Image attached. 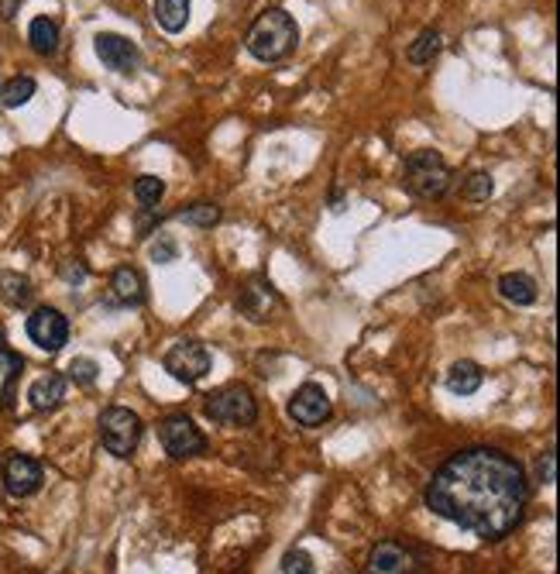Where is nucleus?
Segmentation results:
<instances>
[{
	"mask_svg": "<svg viewBox=\"0 0 560 574\" xmlns=\"http://www.w3.org/2000/svg\"><path fill=\"white\" fill-rule=\"evenodd\" d=\"M35 289L21 272H0V300L7 306H28Z\"/></svg>",
	"mask_w": 560,
	"mask_h": 574,
	"instance_id": "nucleus-20",
	"label": "nucleus"
},
{
	"mask_svg": "<svg viewBox=\"0 0 560 574\" xmlns=\"http://www.w3.org/2000/svg\"><path fill=\"white\" fill-rule=\"evenodd\" d=\"M540 478H543L547 485H554V454H547V461L540 465Z\"/></svg>",
	"mask_w": 560,
	"mask_h": 574,
	"instance_id": "nucleus-30",
	"label": "nucleus"
},
{
	"mask_svg": "<svg viewBox=\"0 0 560 574\" xmlns=\"http://www.w3.org/2000/svg\"><path fill=\"white\" fill-rule=\"evenodd\" d=\"M165 372L172 375V379L193 385L200 382L203 375L210 372V351L203 348L200 341H179L169 348V355H165Z\"/></svg>",
	"mask_w": 560,
	"mask_h": 574,
	"instance_id": "nucleus-7",
	"label": "nucleus"
},
{
	"mask_svg": "<svg viewBox=\"0 0 560 574\" xmlns=\"http://www.w3.org/2000/svg\"><path fill=\"white\" fill-rule=\"evenodd\" d=\"M499 293H502V300H509L516 306H533L536 296H540V289H536V282L526 272H506L499 279Z\"/></svg>",
	"mask_w": 560,
	"mask_h": 574,
	"instance_id": "nucleus-16",
	"label": "nucleus"
},
{
	"mask_svg": "<svg viewBox=\"0 0 560 574\" xmlns=\"http://www.w3.org/2000/svg\"><path fill=\"white\" fill-rule=\"evenodd\" d=\"M110 289H114V300L124 303V306L145 303V279H141V272L131 269V265H121V269L114 272V279H110Z\"/></svg>",
	"mask_w": 560,
	"mask_h": 574,
	"instance_id": "nucleus-14",
	"label": "nucleus"
},
{
	"mask_svg": "<svg viewBox=\"0 0 560 574\" xmlns=\"http://www.w3.org/2000/svg\"><path fill=\"white\" fill-rule=\"evenodd\" d=\"M141 416L128 410V406H110L100 413V444L107 447V454L128 461L141 444Z\"/></svg>",
	"mask_w": 560,
	"mask_h": 574,
	"instance_id": "nucleus-4",
	"label": "nucleus"
},
{
	"mask_svg": "<svg viewBox=\"0 0 560 574\" xmlns=\"http://www.w3.org/2000/svg\"><path fill=\"white\" fill-rule=\"evenodd\" d=\"M289 416H293L299 427H320L330 416V396L313 382L299 385L293 399H289Z\"/></svg>",
	"mask_w": 560,
	"mask_h": 574,
	"instance_id": "nucleus-12",
	"label": "nucleus"
},
{
	"mask_svg": "<svg viewBox=\"0 0 560 574\" xmlns=\"http://www.w3.org/2000/svg\"><path fill=\"white\" fill-rule=\"evenodd\" d=\"M42 482H45V471L35 458H28V454H11V458L4 461V489L7 495H14V499L35 495L42 489Z\"/></svg>",
	"mask_w": 560,
	"mask_h": 574,
	"instance_id": "nucleus-9",
	"label": "nucleus"
},
{
	"mask_svg": "<svg viewBox=\"0 0 560 574\" xmlns=\"http://www.w3.org/2000/svg\"><path fill=\"white\" fill-rule=\"evenodd\" d=\"M28 42L38 55H52L59 49V25L52 18H35L28 28Z\"/></svg>",
	"mask_w": 560,
	"mask_h": 574,
	"instance_id": "nucleus-21",
	"label": "nucleus"
},
{
	"mask_svg": "<svg viewBox=\"0 0 560 574\" xmlns=\"http://www.w3.org/2000/svg\"><path fill=\"white\" fill-rule=\"evenodd\" d=\"M186 220V224H196V227H214L220 220V207H214V203H196V207H189L179 214Z\"/></svg>",
	"mask_w": 560,
	"mask_h": 574,
	"instance_id": "nucleus-26",
	"label": "nucleus"
},
{
	"mask_svg": "<svg viewBox=\"0 0 560 574\" xmlns=\"http://www.w3.org/2000/svg\"><path fill=\"white\" fill-rule=\"evenodd\" d=\"M28 399H31V410L38 413H49L55 406H62V399H66V375L59 372L42 375V379L28 389Z\"/></svg>",
	"mask_w": 560,
	"mask_h": 574,
	"instance_id": "nucleus-13",
	"label": "nucleus"
},
{
	"mask_svg": "<svg viewBox=\"0 0 560 574\" xmlns=\"http://www.w3.org/2000/svg\"><path fill=\"white\" fill-rule=\"evenodd\" d=\"M492 193H495V183H492V176H488V172H475V176H468V179H464V186H461L464 200H488Z\"/></svg>",
	"mask_w": 560,
	"mask_h": 574,
	"instance_id": "nucleus-25",
	"label": "nucleus"
},
{
	"mask_svg": "<svg viewBox=\"0 0 560 574\" xmlns=\"http://www.w3.org/2000/svg\"><path fill=\"white\" fill-rule=\"evenodd\" d=\"M93 49H97L100 62H104L107 69H114V73H134V69L141 66L138 45L124 35H114V31H100V35L93 38Z\"/></svg>",
	"mask_w": 560,
	"mask_h": 574,
	"instance_id": "nucleus-10",
	"label": "nucleus"
},
{
	"mask_svg": "<svg viewBox=\"0 0 560 574\" xmlns=\"http://www.w3.org/2000/svg\"><path fill=\"white\" fill-rule=\"evenodd\" d=\"M530 482L516 458L495 447H468L437 468L427 506L440 520L481 540H502L523 523Z\"/></svg>",
	"mask_w": 560,
	"mask_h": 574,
	"instance_id": "nucleus-1",
	"label": "nucleus"
},
{
	"mask_svg": "<svg viewBox=\"0 0 560 574\" xmlns=\"http://www.w3.org/2000/svg\"><path fill=\"white\" fill-rule=\"evenodd\" d=\"M176 255H179V248H176V241H169V238H162L159 245L152 248V258L155 262H176Z\"/></svg>",
	"mask_w": 560,
	"mask_h": 574,
	"instance_id": "nucleus-29",
	"label": "nucleus"
},
{
	"mask_svg": "<svg viewBox=\"0 0 560 574\" xmlns=\"http://www.w3.org/2000/svg\"><path fill=\"white\" fill-rule=\"evenodd\" d=\"M365 574H420V561H416V554L409 547L385 540V544L372 547Z\"/></svg>",
	"mask_w": 560,
	"mask_h": 574,
	"instance_id": "nucleus-11",
	"label": "nucleus"
},
{
	"mask_svg": "<svg viewBox=\"0 0 560 574\" xmlns=\"http://www.w3.org/2000/svg\"><path fill=\"white\" fill-rule=\"evenodd\" d=\"M28 337L42 351L55 355V351H62L69 341V320L62 317L55 306H38V310H31V317H28Z\"/></svg>",
	"mask_w": 560,
	"mask_h": 574,
	"instance_id": "nucleus-8",
	"label": "nucleus"
},
{
	"mask_svg": "<svg viewBox=\"0 0 560 574\" xmlns=\"http://www.w3.org/2000/svg\"><path fill=\"white\" fill-rule=\"evenodd\" d=\"M35 80L31 76H14V80H7L0 86V107L14 110V107H25L31 97H35Z\"/></svg>",
	"mask_w": 560,
	"mask_h": 574,
	"instance_id": "nucleus-22",
	"label": "nucleus"
},
{
	"mask_svg": "<svg viewBox=\"0 0 560 574\" xmlns=\"http://www.w3.org/2000/svg\"><path fill=\"white\" fill-rule=\"evenodd\" d=\"M406 190L413 196H420V200H437V196L447 193V186H451V169H447V162L440 159L437 152H413L406 159Z\"/></svg>",
	"mask_w": 560,
	"mask_h": 574,
	"instance_id": "nucleus-3",
	"label": "nucleus"
},
{
	"mask_svg": "<svg viewBox=\"0 0 560 574\" xmlns=\"http://www.w3.org/2000/svg\"><path fill=\"white\" fill-rule=\"evenodd\" d=\"M155 21L162 31L179 35L189 25V0H155Z\"/></svg>",
	"mask_w": 560,
	"mask_h": 574,
	"instance_id": "nucleus-17",
	"label": "nucleus"
},
{
	"mask_svg": "<svg viewBox=\"0 0 560 574\" xmlns=\"http://www.w3.org/2000/svg\"><path fill=\"white\" fill-rule=\"evenodd\" d=\"M481 368L475 365V361H457V365H451V372H447V389L454 392V396H471V392L481 389Z\"/></svg>",
	"mask_w": 560,
	"mask_h": 574,
	"instance_id": "nucleus-18",
	"label": "nucleus"
},
{
	"mask_svg": "<svg viewBox=\"0 0 560 574\" xmlns=\"http://www.w3.org/2000/svg\"><path fill=\"white\" fill-rule=\"evenodd\" d=\"M241 310L248 313L251 320H268V313H272V303H275V293H272V286H265V282H258V286H248L241 293Z\"/></svg>",
	"mask_w": 560,
	"mask_h": 574,
	"instance_id": "nucleus-19",
	"label": "nucleus"
},
{
	"mask_svg": "<svg viewBox=\"0 0 560 574\" xmlns=\"http://www.w3.org/2000/svg\"><path fill=\"white\" fill-rule=\"evenodd\" d=\"M134 196H138L141 207L152 210V207H159V200L165 196V183L159 176H141L138 183H134Z\"/></svg>",
	"mask_w": 560,
	"mask_h": 574,
	"instance_id": "nucleus-24",
	"label": "nucleus"
},
{
	"mask_svg": "<svg viewBox=\"0 0 560 574\" xmlns=\"http://www.w3.org/2000/svg\"><path fill=\"white\" fill-rule=\"evenodd\" d=\"M296 42H299V28H296L293 14L282 11V7H275V11H265L262 18L251 25L248 38H244L248 52L255 55V59H262V62L286 59V55L296 49Z\"/></svg>",
	"mask_w": 560,
	"mask_h": 574,
	"instance_id": "nucleus-2",
	"label": "nucleus"
},
{
	"mask_svg": "<svg viewBox=\"0 0 560 574\" xmlns=\"http://www.w3.org/2000/svg\"><path fill=\"white\" fill-rule=\"evenodd\" d=\"M282 574H317V564L306 550H289L282 557Z\"/></svg>",
	"mask_w": 560,
	"mask_h": 574,
	"instance_id": "nucleus-27",
	"label": "nucleus"
},
{
	"mask_svg": "<svg viewBox=\"0 0 560 574\" xmlns=\"http://www.w3.org/2000/svg\"><path fill=\"white\" fill-rule=\"evenodd\" d=\"M207 416L214 423H224V427H251L258 420V403L244 385H231V389L210 396Z\"/></svg>",
	"mask_w": 560,
	"mask_h": 574,
	"instance_id": "nucleus-5",
	"label": "nucleus"
},
{
	"mask_svg": "<svg viewBox=\"0 0 560 574\" xmlns=\"http://www.w3.org/2000/svg\"><path fill=\"white\" fill-rule=\"evenodd\" d=\"M21 368H25V361L7 348L4 330H0V406H7L14 399V385L21 379Z\"/></svg>",
	"mask_w": 560,
	"mask_h": 574,
	"instance_id": "nucleus-15",
	"label": "nucleus"
},
{
	"mask_svg": "<svg viewBox=\"0 0 560 574\" xmlns=\"http://www.w3.org/2000/svg\"><path fill=\"white\" fill-rule=\"evenodd\" d=\"M159 440H162L165 454L176 458V461L196 458V454L207 451V437H203L200 427H196V423L183 413L165 416V420L159 423Z\"/></svg>",
	"mask_w": 560,
	"mask_h": 574,
	"instance_id": "nucleus-6",
	"label": "nucleus"
},
{
	"mask_svg": "<svg viewBox=\"0 0 560 574\" xmlns=\"http://www.w3.org/2000/svg\"><path fill=\"white\" fill-rule=\"evenodd\" d=\"M440 52V31L437 28H427L420 31V38H416L413 45H409V62H416V66H423V62H430L433 55Z\"/></svg>",
	"mask_w": 560,
	"mask_h": 574,
	"instance_id": "nucleus-23",
	"label": "nucleus"
},
{
	"mask_svg": "<svg viewBox=\"0 0 560 574\" xmlns=\"http://www.w3.org/2000/svg\"><path fill=\"white\" fill-rule=\"evenodd\" d=\"M97 361H90V358H76L73 365H69V379L73 382H80V385H93L97 382Z\"/></svg>",
	"mask_w": 560,
	"mask_h": 574,
	"instance_id": "nucleus-28",
	"label": "nucleus"
}]
</instances>
